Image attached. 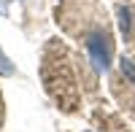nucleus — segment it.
I'll use <instances>...</instances> for the list:
<instances>
[{
    "label": "nucleus",
    "mask_w": 135,
    "mask_h": 132,
    "mask_svg": "<svg viewBox=\"0 0 135 132\" xmlns=\"http://www.w3.org/2000/svg\"><path fill=\"white\" fill-rule=\"evenodd\" d=\"M0 121H3V103H0Z\"/></svg>",
    "instance_id": "obj_2"
},
{
    "label": "nucleus",
    "mask_w": 135,
    "mask_h": 132,
    "mask_svg": "<svg viewBox=\"0 0 135 132\" xmlns=\"http://www.w3.org/2000/svg\"><path fill=\"white\" fill-rule=\"evenodd\" d=\"M43 84H46V92L54 97L57 108L76 111L78 86H76L73 73L68 70V49L60 40H51L43 51Z\"/></svg>",
    "instance_id": "obj_1"
}]
</instances>
